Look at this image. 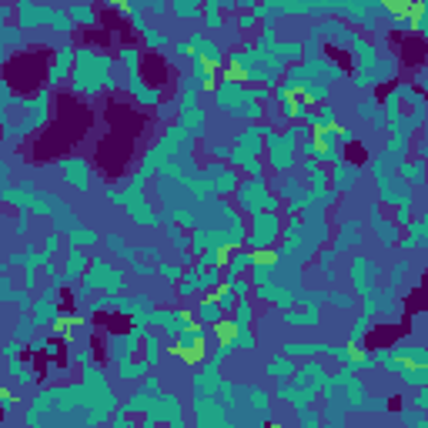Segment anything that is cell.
Returning <instances> with one entry per match:
<instances>
[{
	"instance_id": "1",
	"label": "cell",
	"mask_w": 428,
	"mask_h": 428,
	"mask_svg": "<svg viewBox=\"0 0 428 428\" xmlns=\"http://www.w3.org/2000/svg\"><path fill=\"white\" fill-rule=\"evenodd\" d=\"M174 354H178L181 361H187V365H198V361L205 358V348H201V341H198V338H181V341H178V348H174Z\"/></svg>"
}]
</instances>
